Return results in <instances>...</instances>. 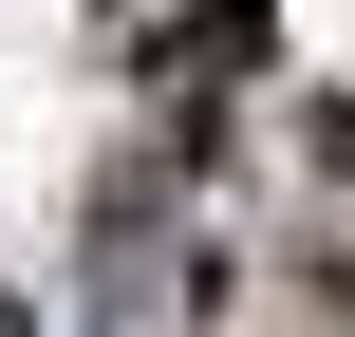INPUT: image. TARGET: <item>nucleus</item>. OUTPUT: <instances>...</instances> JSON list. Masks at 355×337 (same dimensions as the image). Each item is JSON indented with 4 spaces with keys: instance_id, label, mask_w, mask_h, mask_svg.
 I'll return each instance as SVG.
<instances>
[{
    "instance_id": "nucleus-1",
    "label": "nucleus",
    "mask_w": 355,
    "mask_h": 337,
    "mask_svg": "<svg viewBox=\"0 0 355 337\" xmlns=\"http://www.w3.org/2000/svg\"><path fill=\"white\" fill-rule=\"evenodd\" d=\"M318 150H337V169H355V94H337V113H318Z\"/></svg>"
}]
</instances>
